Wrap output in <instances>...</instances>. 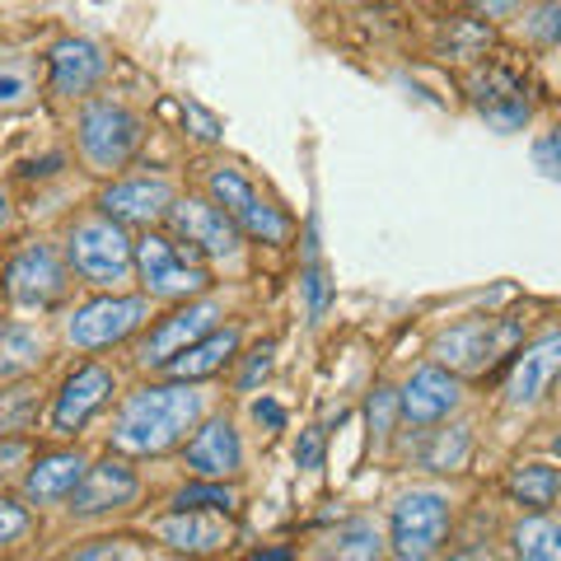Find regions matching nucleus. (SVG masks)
<instances>
[{
  "label": "nucleus",
  "instance_id": "72a5a7b5",
  "mask_svg": "<svg viewBox=\"0 0 561 561\" xmlns=\"http://www.w3.org/2000/svg\"><path fill=\"white\" fill-rule=\"evenodd\" d=\"M524 33L534 43H561V0H548V5L524 14Z\"/></svg>",
  "mask_w": 561,
  "mask_h": 561
},
{
  "label": "nucleus",
  "instance_id": "a18cd8bd",
  "mask_svg": "<svg viewBox=\"0 0 561 561\" xmlns=\"http://www.w3.org/2000/svg\"><path fill=\"white\" fill-rule=\"evenodd\" d=\"M5 230H10V197L0 192V234H5Z\"/></svg>",
  "mask_w": 561,
  "mask_h": 561
},
{
  "label": "nucleus",
  "instance_id": "79ce46f5",
  "mask_svg": "<svg viewBox=\"0 0 561 561\" xmlns=\"http://www.w3.org/2000/svg\"><path fill=\"white\" fill-rule=\"evenodd\" d=\"M20 94H24V80H14V76L0 80V103H14Z\"/></svg>",
  "mask_w": 561,
  "mask_h": 561
},
{
  "label": "nucleus",
  "instance_id": "7c9ffc66",
  "mask_svg": "<svg viewBox=\"0 0 561 561\" xmlns=\"http://www.w3.org/2000/svg\"><path fill=\"white\" fill-rule=\"evenodd\" d=\"M454 61H468V57H482V51L491 47V28L478 24V20H459V24H449L445 33V43H440Z\"/></svg>",
  "mask_w": 561,
  "mask_h": 561
},
{
  "label": "nucleus",
  "instance_id": "20e7f679",
  "mask_svg": "<svg viewBox=\"0 0 561 561\" xmlns=\"http://www.w3.org/2000/svg\"><path fill=\"white\" fill-rule=\"evenodd\" d=\"M136 276H140V286H146L150 300H169V305L202 300L210 290V272L197 257H187V249L179 239H169L160 230L136 239Z\"/></svg>",
  "mask_w": 561,
  "mask_h": 561
},
{
  "label": "nucleus",
  "instance_id": "a19ab883",
  "mask_svg": "<svg viewBox=\"0 0 561 561\" xmlns=\"http://www.w3.org/2000/svg\"><path fill=\"white\" fill-rule=\"evenodd\" d=\"M472 5H478L486 20H505V14H515L519 5H529V0H472Z\"/></svg>",
  "mask_w": 561,
  "mask_h": 561
},
{
  "label": "nucleus",
  "instance_id": "412c9836",
  "mask_svg": "<svg viewBox=\"0 0 561 561\" xmlns=\"http://www.w3.org/2000/svg\"><path fill=\"white\" fill-rule=\"evenodd\" d=\"M472 103H478L491 131H519L529 122V99H524V84L511 70H486L472 80Z\"/></svg>",
  "mask_w": 561,
  "mask_h": 561
},
{
  "label": "nucleus",
  "instance_id": "c03bdc74",
  "mask_svg": "<svg viewBox=\"0 0 561 561\" xmlns=\"http://www.w3.org/2000/svg\"><path fill=\"white\" fill-rule=\"evenodd\" d=\"M440 561H496V557H491V552H449Z\"/></svg>",
  "mask_w": 561,
  "mask_h": 561
},
{
  "label": "nucleus",
  "instance_id": "ea45409f",
  "mask_svg": "<svg viewBox=\"0 0 561 561\" xmlns=\"http://www.w3.org/2000/svg\"><path fill=\"white\" fill-rule=\"evenodd\" d=\"M253 416L262 421V426H272V431L286 426V412H280V402H272V398H257L253 402Z\"/></svg>",
  "mask_w": 561,
  "mask_h": 561
},
{
  "label": "nucleus",
  "instance_id": "1a4fd4ad",
  "mask_svg": "<svg viewBox=\"0 0 561 561\" xmlns=\"http://www.w3.org/2000/svg\"><path fill=\"white\" fill-rule=\"evenodd\" d=\"M150 295H99V300L80 305L66 323L70 346L80 351H103L113 342H127L131 332L150 319Z\"/></svg>",
  "mask_w": 561,
  "mask_h": 561
},
{
  "label": "nucleus",
  "instance_id": "a878e982",
  "mask_svg": "<svg viewBox=\"0 0 561 561\" xmlns=\"http://www.w3.org/2000/svg\"><path fill=\"white\" fill-rule=\"evenodd\" d=\"M515 561H561V519L529 515L511 529Z\"/></svg>",
  "mask_w": 561,
  "mask_h": 561
},
{
  "label": "nucleus",
  "instance_id": "f257e3e1",
  "mask_svg": "<svg viewBox=\"0 0 561 561\" xmlns=\"http://www.w3.org/2000/svg\"><path fill=\"white\" fill-rule=\"evenodd\" d=\"M206 412V393L197 383H146L136 389L113 416L108 440L117 454H136V459H150V454H169L173 445L187 440V431L202 426Z\"/></svg>",
  "mask_w": 561,
  "mask_h": 561
},
{
  "label": "nucleus",
  "instance_id": "a211bd4d",
  "mask_svg": "<svg viewBox=\"0 0 561 561\" xmlns=\"http://www.w3.org/2000/svg\"><path fill=\"white\" fill-rule=\"evenodd\" d=\"M173 202H179V192H173L169 179H117L103 187L99 210L122 225H154V220H169Z\"/></svg>",
  "mask_w": 561,
  "mask_h": 561
},
{
  "label": "nucleus",
  "instance_id": "9b49d317",
  "mask_svg": "<svg viewBox=\"0 0 561 561\" xmlns=\"http://www.w3.org/2000/svg\"><path fill=\"white\" fill-rule=\"evenodd\" d=\"M225 305L220 300H187L183 309H173L169 319H160L150 328V337L136 346V360L146 365V370H164L173 356H183L192 342H202L206 332H216Z\"/></svg>",
  "mask_w": 561,
  "mask_h": 561
},
{
  "label": "nucleus",
  "instance_id": "58836bf2",
  "mask_svg": "<svg viewBox=\"0 0 561 561\" xmlns=\"http://www.w3.org/2000/svg\"><path fill=\"white\" fill-rule=\"evenodd\" d=\"M319 454H323V431L313 426V431H305V440L295 445V463H300V468H319Z\"/></svg>",
  "mask_w": 561,
  "mask_h": 561
},
{
  "label": "nucleus",
  "instance_id": "5701e85b",
  "mask_svg": "<svg viewBox=\"0 0 561 561\" xmlns=\"http://www.w3.org/2000/svg\"><path fill=\"white\" fill-rule=\"evenodd\" d=\"M234 351H239V328H216V332H206L202 342H192L183 356H173L164 370L169 379H183V383H197V379H210L216 370H225V365L234 360Z\"/></svg>",
  "mask_w": 561,
  "mask_h": 561
},
{
  "label": "nucleus",
  "instance_id": "6ab92c4d",
  "mask_svg": "<svg viewBox=\"0 0 561 561\" xmlns=\"http://www.w3.org/2000/svg\"><path fill=\"white\" fill-rule=\"evenodd\" d=\"M90 472V459L80 449H51L43 459H33L28 472H24V501L47 511V505H66L76 496V486L84 482Z\"/></svg>",
  "mask_w": 561,
  "mask_h": 561
},
{
  "label": "nucleus",
  "instance_id": "473e14b6",
  "mask_svg": "<svg viewBox=\"0 0 561 561\" xmlns=\"http://www.w3.org/2000/svg\"><path fill=\"white\" fill-rule=\"evenodd\" d=\"M28 529H33L28 505L10 501V496H0V548H14V542H24Z\"/></svg>",
  "mask_w": 561,
  "mask_h": 561
},
{
  "label": "nucleus",
  "instance_id": "e433bc0d",
  "mask_svg": "<svg viewBox=\"0 0 561 561\" xmlns=\"http://www.w3.org/2000/svg\"><path fill=\"white\" fill-rule=\"evenodd\" d=\"M267 375H272V346H262V351H253V356H249V365H243V375H239V389L249 393L253 383H262Z\"/></svg>",
  "mask_w": 561,
  "mask_h": 561
},
{
  "label": "nucleus",
  "instance_id": "4c0bfd02",
  "mask_svg": "<svg viewBox=\"0 0 561 561\" xmlns=\"http://www.w3.org/2000/svg\"><path fill=\"white\" fill-rule=\"evenodd\" d=\"M183 117L192 122V127H197V136H202V140H220V122L210 117V113L202 108V103H192V99H187V103H183Z\"/></svg>",
  "mask_w": 561,
  "mask_h": 561
},
{
  "label": "nucleus",
  "instance_id": "f704fd0d",
  "mask_svg": "<svg viewBox=\"0 0 561 561\" xmlns=\"http://www.w3.org/2000/svg\"><path fill=\"white\" fill-rule=\"evenodd\" d=\"M534 164H538V173H542V179L561 183V127L542 131V136L534 140Z\"/></svg>",
  "mask_w": 561,
  "mask_h": 561
},
{
  "label": "nucleus",
  "instance_id": "0eeeda50",
  "mask_svg": "<svg viewBox=\"0 0 561 561\" xmlns=\"http://www.w3.org/2000/svg\"><path fill=\"white\" fill-rule=\"evenodd\" d=\"M206 192H210V202H216L225 216H230L239 225V234H249V239H262V243H286L290 239V216L286 210H276L272 202H262L257 197V187L243 179L239 169H210L206 173Z\"/></svg>",
  "mask_w": 561,
  "mask_h": 561
},
{
  "label": "nucleus",
  "instance_id": "423d86ee",
  "mask_svg": "<svg viewBox=\"0 0 561 561\" xmlns=\"http://www.w3.org/2000/svg\"><path fill=\"white\" fill-rule=\"evenodd\" d=\"M515 351H519V319H463L435 337L431 356L445 370L468 375L491 365V356H515Z\"/></svg>",
  "mask_w": 561,
  "mask_h": 561
},
{
  "label": "nucleus",
  "instance_id": "4be33fe9",
  "mask_svg": "<svg viewBox=\"0 0 561 561\" xmlns=\"http://www.w3.org/2000/svg\"><path fill=\"white\" fill-rule=\"evenodd\" d=\"M383 557H389V534L370 515H351L313 542V561H383Z\"/></svg>",
  "mask_w": 561,
  "mask_h": 561
},
{
  "label": "nucleus",
  "instance_id": "49530a36",
  "mask_svg": "<svg viewBox=\"0 0 561 561\" xmlns=\"http://www.w3.org/2000/svg\"><path fill=\"white\" fill-rule=\"evenodd\" d=\"M552 454H557V459H561V435H557V440H552Z\"/></svg>",
  "mask_w": 561,
  "mask_h": 561
},
{
  "label": "nucleus",
  "instance_id": "6e6552de",
  "mask_svg": "<svg viewBox=\"0 0 561 561\" xmlns=\"http://www.w3.org/2000/svg\"><path fill=\"white\" fill-rule=\"evenodd\" d=\"M0 290L24 309H47L70 290V262L51 243L33 239L20 253H10L5 272H0Z\"/></svg>",
  "mask_w": 561,
  "mask_h": 561
},
{
  "label": "nucleus",
  "instance_id": "aec40b11",
  "mask_svg": "<svg viewBox=\"0 0 561 561\" xmlns=\"http://www.w3.org/2000/svg\"><path fill=\"white\" fill-rule=\"evenodd\" d=\"M47 66H51V94L57 99H84L103 80L108 57H103L90 38H61L47 51Z\"/></svg>",
  "mask_w": 561,
  "mask_h": 561
},
{
  "label": "nucleus",
  "instance_id": "f8f14e48",
  "mask_svg": "<svg viewBox=\"0 0 561 561\" xmlns=\"http://www.w3.org/2000/svg\"><path fill=\"white\" fill-rule=\"evenodd\" d=\"M463 402V383L445 365H416L408 375V383L398 389V416L408 421L412 431H426V426H440L459 412Z\"/></svg>",
  "mask_w": 561,
  "mask_h": 561
},
{
  "label": "nucleus",
  "instance_id": "7ed1b4c3",
  "mask_svg": "<svg viewBox=\"0 0 561 561\" xmlns=\"http://www.w3.org/2000/svg\"><path fill=\"white\" fill-rule=\"evenodd\" d=\"M454 529V496L445 486H412L393 501L389 557L393 561H440Z\"/></svg>",
  "mask_w": 561,
  "mask_h": 561
},
{
  "label": "nucleus",
  "instance_id": "4468645a",
  "mask_svg": "<svg viewBox=\"0 0 561 561\" xmlns=\"http://www.w3.org/2000/svg\"><path fill=\"white\" fill-rule=\"evenodd\" d=\"M169 230L179 243H192L202 257H234L239 253V225L206 197H179L173 202Z\"/></svg>",
  "mask_w": 561,
  "mask_h": 561
},
{
  "label": "nucleus",
  "instance_id": "ddd939ff",
  "mask_svg": "<svg viewBox=\"0 0 561 561\" xmlns=\"http://www.w3.org/2000/svg\"><path fill=\"white\" fill-rule=\"evenodd\" d=\"M150 534H154V542H160L164 552L202 561V557H216V552L230 548L234 524H230V515H220V511H169L164 519L150 524Z\"/></svg>",
  "mask_w": 561,
  "mask_h": 561
},
{
  "label": "nucleus",
  "instance_id": "cd10ccee",
  "mask_svg": "<svg viewBox=\"0 0 561 561\" xmlns=\"http://www.w3.org/2000/svg\"><path fill=\"white\" fill-rule=\"evenodd\" d=\"M66 561H154V548L140 538H127V534H103L90 542H76V548L66 552Z\"/></svg>",
  "mask_w": 561,
  "mask_h": 561
},
{
  "label": "nucleus",
  "instance_id": "bb28decb",
  "mask_svg": "<svg viewBox=\"0 0 561 561\" xmlns=\"http://www.w3.org/2000/svg\"><path fill=\"white\" fill-rule=\"evenodd\" d=\"M38 426V389L28 379L0 389V440H20Z\"/></svg>",
  "mask_w": 561,
  "mask_h": 561
},
{
  "label": "nucleus",
  "instance_id": "c85d7f7f",
  "mask_svg": "<svg viewBox=\"0 0 561 561\" xmlns=\"http://www.w3.org/2000/svg\"><path fill=\"white\" fill-rule=\"evenodd\" d=\"M234 486H225V482H187V486H179L169 496V505L173 511H220V515H230L234 511Z\"/></svg>",
  "mask_w": 561,
  "mask_h": 561
},
{
  "label": "nucleus",
  "instance_id": "b1692460",
  "mask_svg": "<svg viewBox=\"0 0 561 561\" xmlns=\"http://www.w3.org/2000/svg\"><path fill=\"white\" fill-rule=\"evenodd\" d=\"M505 491H511V501L519 505H529V511H552V505L561 501V468L552 463H515L511 472H505Z\"/></svg>",
  "mask_w": 561,
  "mask_h": 561
},
{
  "label": "nucleus",
  "instance_id": "2eb2a0df",
  "mask_svg": "<svg viewBox=\"0 0 561 561\" xmlns=\"http://www.w3.org/2000/svg\"><path fill=\"white\" fill-rule=\"evenodd\" d=\"M140 496V478L127 459H99L84 472V482L76 486V496L66 501V511L76 519H103L117 515Z\"/></svg>",
  "mask_w": 561,
  "mask_h": 561
},
{
  "label": "nucleus",
  "instance_id": "f03ea898",
  "mask_svg": "<svg viewBox=\"0 0 561 561\" xmlns=\"http://www.w3.org/2000/svg\"><path fill=\"white\" fill-rule=\"evenodd\" d=\"M66 262L84 286L117 290L136 276V243L127 239V225L113 216H80L66 230Z\"/></svg>",
  "mask_w": 561,
  "mask_h": 561
},
{
  "label": "nucleus",
  "instance_id": "9d476101",
  "mask_svg": "<svg viewBox=\"0 0 561 561\" xmlns=\"http://www.w3.org/2000/svg\"><path fill=\"white\" fill-rule=\"evenodd\" d=\"M561 379V328H542L534 342H524L505 375V408L529 412Z\"/></svg>",
  "mask_w": 561,
  "mask_h": 561
},
{
  "label": "nucleus",
  "instance_id": "dca6fc26",
  "mask_svg": "<svg viewBox=\"0 0 561 561\" xmlns=\"http://www.w3.org/2000/svg\"><path fill=\"white\" fill-rule=\"evenodd\" d=\"M113 393H117V375L108 370V365H99V360L80 365V370L61 383L57 402H51V435H76V431H84L94 421V412Z\"/></svg>",
  "mask_w": 561,
  "mask_h": 561
},
{
  "label": "nucleus",
  "instance_id": "c9c22d12",
  "mask_svg": "<svg viewBox=\"0 0 561 561\" xmlns=\"http://www.w3.org/2000/svg\"><path fill=\"white\" fill-rule=\"evenodd\" d=\"M393 412H398V393L389 389V383H379L375 398H370V426H375L379 435H389V426H393Z\"/></svg>",
  "mask_w": 561,
  "mask_h": 561
},
{
  "label": "nucleus",
  "instance_id": "39448f33",
  "mask_svg": "<svg viewBox=\"0 0 561 561\" xmlns=\"http://www.w3.org/2000/svg\"><path fill=\"white\" fill-rule=\"evenodd\" d=\"M80 154L94 173L127 169V160L140 146V117L117 99H94L80 108Z\"/></svg>",
  "mask_w": 561,
  "mask_h": 561
},
{
  "label": "nucleus",
  "instance_id": "2f4dec72",
  "mask_svg": "<svg viewBox=\"0 0 561 561\" xmlns=\"http://www.w3.org/2000/svg\"><path fill=\"white\" fill-rule=\"evenodd\" d=\"M305 300H309V323H319L328 305H332V280L323 272V262L309 253V267H305Z\"/></svg>",
  "mask_w": 561,
  "mask_h": 561
},
{
  "label": "nucleus",
  "instance_id": "393cba45",
  "mask_svg": "<svg viewBox=\"0 0 561 561\" xmlns=\"http://www.w3.org/2000/svg\"><path fill=\"white\" fill-rule=\"evenodd\" d=\"M43 332L28 323H0V379H24L43 365Z\"/></svg>",
  "mask_w": 561,
  "mask_h": 561
},
{
  "label": "nucleus",
  "instance_id": "f3484780",
  "mask_svg": "<svg viewBox=\"0 0 561 561\" xmlns=\"http://www.w3.org/2000/svg\"><path fill=\"white\" fill-rule=\"evenodd\" d=\"M183 459L192 468V478L202 482H225V478H239L243 472V440L234 431L230 416H210L192 431V440L183 445Z\"/></svg>",
  "mask_w": 561,
  "mask_h": 561
},
{
  "label": "nucleus",
  "instance_id": "c756f323",
  "mask_svg": "<svg viewBox=\"0 0 561 561\" xmlns=\"http://www.w3.org/2000/svg\"><path fill=\"white\" fill-rule=\"evenodd\" d=\"M468 449H472L468 426H454V431H440V435H435L431 449L421 454V463L435 468V472H454V468H463V463H468Z\"/></svg>",
  "mask_w": 561,
  "mask_h": 561
},
{
  "label": "nucleus",
  "instance_id": "37998d69",
  "mask_svg": "<svg viewBox=\"0 0 561 561\" xmlns=\"http://www.w3.org/2000/svg\"><path fill=\"white\" fill-rule=\"evenodd\" d=\"M257 561H295L290 548H267V552H257Z\"/></svg>",
  "mask_w": 561,
  "mask_h": 561
}]
</instances>
